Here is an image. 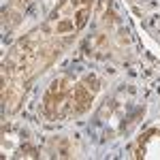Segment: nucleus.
Returning <instances> with one entry per match:
<instances>
[{"instance_id": "f257e3e1", "label": "nucleus", "mask_w": 160, "mask_h": 160, "mask_svg": "<svg viewBox=\"0 0 160 160\" xmlns=\"http://www.w3.org/2000/svg\"><path fill=\"white\" fill-rule=\"evenodd\" d=\"M60 47L51 41L45 30L41 28L37 32H30L28 37L17 41L9 51L4 66H2V83L26 88V83L45 66L60 56Z\"/></svg>"}, {"instance_id": "f03ea898", "label": "nucleus", "mask_w": 160, "mask_h": 160, "mask_svg": "<svg viewBox=\"0 0 160 160\" xmlns=\"http://www.w3.org/2000/svg\"><path fill=\"white\" fill-rule=\"evenodd\" d=\"M96 94H98V79L94 75H86L77 81L71 75H60L47 88L41 102V113L49 122L81 115L92 107Z\"/></svg>"}, {"instance_id": "20e7f679", "label": "nucleus", "mask_w": 160, "mask_h": 160, "mask_svg": "<svg viewBox=\"0 0 160 160\" xmlns=\"http://www.w3.org/2000/svg\"><path fill=\"white\" fill-rule=\"evenodd\" d=\"M137 158L160 160V130H149L137 143Z\"/></svg>"}, {"instance_id": "7ed1b4c3", "label": "nucleus", "mask_w": 160, "mask_h": 160, "mask_svg": "<svg viewBox=\"0 0 160 160\" xmlns=\"http://www.w3.org/2000/svg\"><path fill=\"white\" fill-rule=\"evenodd\" d=\"M92 4H94V0H62L47 19V24L43 26L45 34L60 49H64L75 38V34L88 24Z\"/></svg>"}]
</instances>
